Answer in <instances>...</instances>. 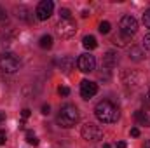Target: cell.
Masks as SVG:
<instances>
[{
  "label": "cell",
  "instance_id": "cell-3",
  "mask_svg": "<svg viewBox=\"0 0 150 148\" xmlns=\"http://www.w3.org/2000/svg\"><path fill=\"white\" fill-rule=\"evenodd\" d=\"M19 66H21V61H19V58H18L16 54H12V52H4V54L0 56V70H2L4 73H14V72L19 70Z\"/></svg>",
  "mask_w": 150,
  "mask_h": 148
},
{
  "label": "cell",
  "instance_id": "cell-9",
  "mask_svg": "<svg viewBox=\"0 0 150 148\" xmlns=\"http://www.w3.org/2000/svg\"><path fill=\"white\" fill-rule=\"evenodd\" d=\"M98 92V84L91 82V80H82L80 82V96L82 99H91L94 98Z\"/></svg>",
  "mask_w": 150,
  "mask_h": 148
},
{
  "label": "cell",
  "instance_id": "cell-2",
  "mask_svg": "<svg viewBox=\"0 0 150 148\" xmlns=\"http://www.w3.org/2000/svg\"><path fill=\"white\" fill-rule=\"evenodd\" d=\"M80 118V113H79V108L75 105H63L59 108V113H58V124L65 129L68 127H74L75 124L79 122Z\"/></svg>",
  "mask_w": 150,
  "mask_h": 148
},
{
  "label": "cell",
  "instance_id": "cell-7",
  "mask_svg": "<svg viewBox=\"0 0 150 148\" xmlns=\"http://www.w3.org/2000/svg\"><path fill=\"white\" fill-rule=\"evenodd\" d=\"M77 68L82 72V73H89L96 68V58L91 56V54H80L79 59H77Z\"/></svg>",
  "mask_w": 150,
  "mask_h": 148
},
{
  "label": "cell",
  "instance_id": "cell-18",
  "mask_svg": "<svg viewBox=\"0 0 150 148\" xmlns=\"http://www.w3.org/2000/svg\"><path fill=\"white\" fill-rule=\"evenodd\" d=\"M110 28H112V25H110L108 21H101L98 30H100V33H103V35H105V33H108V32H110Z\"/></svg>",
  "mask_w": 150,
  "mask_h": 148
},
{
  "label": "cell",
  "instance_id": "cell-6",
  "mask_svg": "<svg viewBox=\"0 0 150 148\" xmlns=\"http://www.w3.org/2000/svg\"><path fill=\"white\" fill-rule=\"evenodd\" d=\"M119 26H120V33H124L127 37H133L138 32V21H136V18H133L129 14L127 16H122Z\"/></svg>",
  "mask_w": 150,
  "mask_h": 148
},
{
  "label": "cell",
  "instance_id": "cell-4",
  "mask_svg": "<svg viewBox=\"0 0 150 148\" xmlns=\"http://www.w3.org/2000/svg\"><path fill=\"white\" fill-rule=\"evenodd\" d=\"M80 134H82V138L87 140V141H100V140L103 138V129H101L100 125L93 124V122H87V124L82 125Z\"/></svg>",
  "mask_w": 150,
  "mask_h": 148
},
{
  "label": "cell",
  "instance_id": "cell-5",
  "mask_svg": "<svg viewBox=\"0 0 150 148\" xmlns=\"http://www.w3.org/2000/svg\"><path fill=\"white\" fill-rule=\"evenodd\" d=\"M56 33L61 38H72L77 33V25L74 19H59L56 25Z\"/></svg>",
  "mask_w": 150,
  "mask_h": 148
},
{
  "label": "cell",
  "instance_id": "cell-10",
  "mask_svg": "<svg viewBox=\"0 0 150 148\" xmlns=\"http://www.w3.org/2000/svg\"><path fill=\"white\" fill-rule=\"evenodd\" d=\"M117 63H119V54L117 52H113V51L105 52V56H103V66L105 68H115Z\"/></svg>",
  "mask_w": 150,
  "mask_h": 148
},
{
  "label": "cell",
  "instance_id": "cell-32",
  "mask_svg": "<svg viewBox=\"0 0 150 148\" xmlns=\"http://www.w3.org/2000/svg\"><path fill=\"white\" fill-rule=\"evenodd\" d=\"M149 98H150V87H149Z\"/></svg>",
  "mask_w": 150,
  "mask_h": 148
},
{
  "label": "cell",
  "instance_id": "cell-24",
  "mask_svg": "<svg viewBox=\"0 0 150 148\" xmlns=\"http://www.w3.org/2000/svg\"><path fill=\"white\" fill-rule=\"evenodd\" d=\"M7 141V134H5V131H0V145H4Z\"/></svg>",
  "mask_w": 150,
  "mask_h": 148
},
{
  "label": "cell",
  "instance_id": "cell-13",
  "mask_svg": "<svg viewBox=\"0 0 150 148\" xmlns=\"http://www.w3.org/2000/svg\"><path fill=\"white\" fill-rule=\"evenodd\" d=\"M129 58L134 59V61H142V59H143V51H142L140 47H131V51H129Z\"/></svg>",
  "mask_w": 150,
  "mask_h": 148
},
{
  "label": "cell",
  "instance_id": "cell-19",
  "mask_svg": "<svg viewBox=\"0 0 150 148\" xmlns=\"http://www.w3.org/2000/svg\"><path fill=\"white\" fill-rule=\"evenodd\" d=\"M59 18H61V19H72V12H70V9H67V7L59 9Z\"/></svg>",
  "mask_w": 150,
  "mask_h": 148
},
{
  "label": "cell",
  "instance_id": "cell-23",
  "mask_svg": "<svg viewBox=\"0 0 150 148\" xmlns=\"http://www.w3.org/2000/svg\"><path fill=\"white\" fill-rule=\"evenodd\" d=\"M4 21H7V12H5V9L0 5V23H4Z\"/></svg>",
  "mask_w": 150,
  "mask_h": 148
},
{
  "label": "cell",
  "instance_id": "cell-17",
  "mask_svg": "<svg viewBox=\"0 0 150 148\" xmlns=\"http://www.w3.org/2000/svg\"><path fill=\"white\" fill-rule=\"evenodd\" d=\"M26 141L30 143V145H33V147H37L38 145V140H37V136L32 132V131H26Z\"/></svg>",
  "mask_w": 150,
  "mask_h": 148
},
{
  "label": "cell",
  "instance_id": "cell-16",
  "mask_svg": "<svg viewBox=\"0 0 150 148\" xmlns=\"http://www.w3.org/2000/svg\"><path fill=\"white\" fill-rule=\"evenodd\" d=\"M134 118L138 120V122H142V124H149V118H147V115H145V111L138 110L134 113Z\"/></svg>",
  "mask_w": 150,
  "mask_h": 148
},
{
  "label": "cell",
  "instance_id": "cell-12",
  "mask_svg": "<svg viewBox=\"0 0 150 148\" xmlns=\"http://www.w3.org/2000/svg\"><path fill=\"white\" fill-rule=\"evenodd\" d=\"M129 40H131V37H127V35H124V33H119V35L113 37V44L119 45V47H126Z\"/></svg>",
  "mask_w": 150,
  "mask_h": 148
},
{
  "label": "cell",
  "instance_id": "cell-31",
  "mask_svg": "<svg viewBox=\"0 0 150 148\" xmlns=\"http://www.w3.org/2000/svg\"><path fill=\"white\" fill-rule=\"evenodd\" d=\"M101 148H110V145H107V143H105V145H103Z\"/></svg>",
  "mask_w": 150,
  "mask_h": 148
},
{
  "label": "cell",
  "instance_id": "cell-30",
  "mask_svg": "<svg viewBox=\"0 0 150 148\" xmlns=\"http://www.w3.org/2000/svg\"><path fill=\"white\" fill-rule=\"evenodd\" d=\"M143 148H150V140L147 141V143H145V145H143Z\"/></svg>",
  "mask_w": 150,
  "mask_h": 148
},
{
  "label": "cell",
  "instance_id": "cell-11",
  "mask_svg": "<svg viewBox=\"0 0 150 148\" xmlns=\"http://www.w3.org/2000/svg\"><path fill=\"white\" fill-rule=\"evenodd\" d=\"M82 45H84L86 49L93 51V49L98 47V42H96V38L93 37V35H87V37H84V40H82Z\"/></svg>",
  "mask_w": 150,
  "mask_h": 148
},
{
  "label": "cell",
  "instance_id": "cell-21",
  "mask_svg": "<svg viewBox=\"0 0 150 148\" xmlns=\"http://www.w3.org/2000/svg\"><path fill=\"white\" fill-rule=\"evenodd\" d=\"M143 47H145L147 51H150V33H147V35L143 37Z\"/></svg>",
  "mask_w": 150,
  "mask_h": 148
},
{
  "label": "cell",
  "instance_id": "cell-26",
  "mask_svg": "<svg viewBox=\"0 0 150 148\" xmlns=\"http://www.w3.org/2000/svg\"><path fill=\"white\" fill-rule=\"evenodd\" d=\"M49 111H51V106H49V105H44V106H42V113H44V115H49Z\"/></svg>",
  "mask_w": 150,
  "mask_h": 148
},
{
  "label": "cell",
  "instance_id": "cell-8",
  "mask_svg": "<svg viewBox=\"0 0 150 148\" xmlns=\"http://www.w3.org/2000/svg\"><path fill=\"white\" fill-rule=\"evenodd\" d=\"M37 18L40 21H45V19H49L51 16H52V12H54V4L51 2V0H42L40 4L37 5Z\"/></svg>",
  "mask_w": 150,
  "mask_h": 148
},
{
  "label": "cell",
  "instance_id": "cell-27",
  "mask_svg": "<svg viewBox=\"0 0 150 148\" xmlns=\"http://www.w3.org/2000/svg\"><path fill=\"white\" fill-rule=\"evenodd\" d=\"M21 115H23V118H28V117H30V110H28V108H25V110L21 111Z\"/></svg>",
  "mask_w": 150,
  "mask_h": 148
},
{
  "label": "cell",
  "instance_id": "cell-20",
  "mask_svg": "<svg viewBox=\"0 0 150 148\" xmlns=\"http://www.w3.org/2000/svg\"><path fill=\"white\" fill-rule=\"evenodd\" d=\"M143 25L150 28V9H147L145 12H143Z\"/></svg>",
  "mask_w": 150,
  "mask_h": 148
},
{
  "label": "cell",
  "instance_id": "cell-29",
  "mask_svg": "<svg viewBox=\"0 0 150 148\" xmlns=\"http://www.w3.org/2000/svg\"><path fill=\"white\" fill-rule=\"evenodd\" d=\"M5 120V113L4 111H0V122H4Z\"/></svg>",
  "mask_w": 150,
  "mask_h": 148
},
{
  "label": "cell",
  "instance_id": "cell-1",
  "mask_svg": "<svg viewBox=\"0 0 150 148\" xmlns=\"http://www.w3.org/2000/svg\"><path fill=\"white\" fill-rule=\"evenodd\" d=\"M94 115H96V118L100 120V122H103V124H113V122H117L119 120V108L113 105L112 101H108V99H103V101H100L96 106H94Z\"/></svg>",
  "mask_w": 150,
  "mask_h": 148
},
{
  "label": "cell",
  "instance_id": "cell-15",
  "mask_svg": "<svg viewBox=\"0 0 150 148\" xmlns=\"http://www.w3.org/2000/svg\"><path fill=\"white\" fill-rule=\"evenodd\" d=\"M72 65H74V59H72V58H68V56H67V58H63V59L59 61V68H61L65 73H67V72H70Z\"/></svg>",
  "mask_w": 150,
  "mask_h": 148
},
{
  "label": "cell",
  "instance_id": "cell-25",
  "mask_svg": "<svg viewBox=\"0 0 150 148\" xmlns=\"http://www.w3.org/2000/svg\"><path fill=\"white\" fill-rule=\"evenodd\" d=\"M131 136H133V138H138V136H140V129H138V127H133V129H131Z\"/></svg>",
  "mask_w": 150,
  "mask_h": 148
},
{
  "label": "cell",
  "instance_id": "cell-22",
  "mask_svg": "<svg viewBox=\"0 0 150 148\" xmlns=\"http://www.w3.org/2000/svg\"><path fill=\"white\" fill-rule=\"evenodd\" d=\"M58 92H59V96H68V94H70V89L63 85V87H59V89H58Z\"/></svg>",
  "mask_w": 150,
  "mask_h": 148
},
{
  "label": "cell",
  "instance_id": "cell-14",
  "mask_svg": "<svg viewBox=\"0 0 150 148\" xmlns=\"http://www.w3.org/2000/svg\"><path fill=\"white\" fill-rule=\"evenodd\" d=\"M38 45H40L42 49H51V47H52V37H51V35H42L40 40H38Z\"/></svg>",
  "mask_w": 150,
  "mask_h": 148
},
{
  "label": "cell",
  "instance_id": "cell-28",
  "mask_svg": "<svg viewBox=\"0 0 150 148\" xmlns=\"http://www.w3.org/2000/svg\"><path fill=\"white\" fill-rule=\"evenodd\" d=\"M115 147H117V148H127V145H126L124 141H119V143H117Z\"/></svg>",
  "mask_w": 150,
  "mask_h": 148
}]
</instances>
